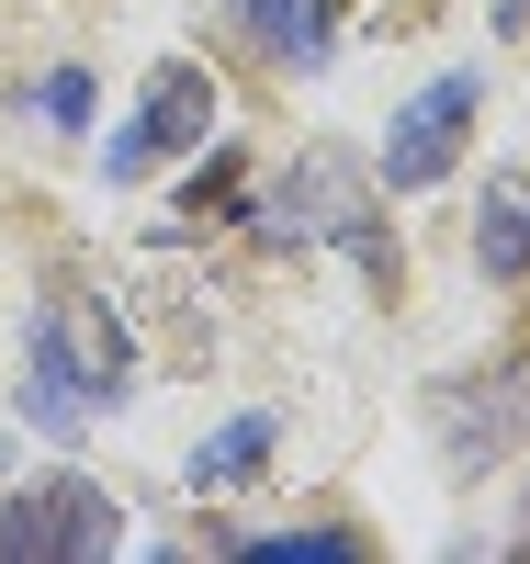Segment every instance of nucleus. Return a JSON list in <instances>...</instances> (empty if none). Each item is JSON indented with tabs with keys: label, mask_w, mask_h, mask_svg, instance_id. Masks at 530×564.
<instances>
[{
	"label": "nucleus",
	"mask_w": 530,
	"mask_h": 564,
	"mask_svg": "<svg viewBox=\"0 0 530 564\" xmlns=\"http://www.w3.org/2000/svg\"><path fill=\"white\" fill-rule=\"evenodd\" d=\"M34 361L57 372V384H68L79 406H102V395H125V372H136V350H125V327H113L102 305H45V327H34Z\"/></svg>",
	"instance_id": "nucleus-5"
},
{
	"label": "nucleus",
	"mask_w": 530,
	"mask_h": 564,
	"mask_svg": "<svg viewBox=\"0 0 530 564\" xmlns=\"http://www.w3.org/2000/svg\"><path fill=\"white\" fill-rule=\"evenodd\" d=\"M204 135H215V79H204V57H170V68H148V102H136V124L102 148V170H113V181H136L148 159L204 148Z\"/></svg>",
	"instance_id": "nucleus-3"
},
{
	"label": "nucleus",
	"mask_w": 530,
	"mask_h": 564,
	"mask_svg": "<svg viewBox=\"0 0 530 564\" xmlns=\"http://www.w3.org/2000/svg\"><path fill=\"white\" fill-rule=\"evenodd\" d=\"M113 497L102 486H79V475H45L23 486L12 508H0V553L12 564H90V553H113Z\"/></svg>",
	"instance_id": "nucleus-1"
},
{
	"label": "nucleus",
	"mask_w": 530,
	"mask_h": 564,
	"mask_svg": "<svg viewBox=\"0 0 530 564\" xmlns=\"http://www.w3.org/2000/svg\"><path fill=\"white\" fill-rule=\"evenodd\" d=\"M474 102H486V90H474V68L429 79L418 102L396 113V135H383V181H396V193H418V181H441V170H452V148H463V124H474Z\"/></svg>",
	"instance_id": "nucleus-4"
},
{
	"label": "nucleus",
	"mask_w": 530,
	"mask_h": 564,
	"mask_svg": "<svg viewBox=\"0 0 530 564\" xmlns=\"http://www.w3.org/2000/svg\"><path fill=\"white\" fill-rule=\"evenodd\" d=\"M260 463H271V417H226V430L192 452V486H204V497H226V486H249Z\"/></svg>",
	"instance_id": "nucleus-8"
},
{
	"label": "nucleus",
	"mask_w": 530,
	"mask_h": 564,
	"mask_svg": "<svg viewBox=\"0 0 530 564\" xmlns=\"http://www.w3.org/2000/svg\"><path fill=\"white\" fill-rule=\"evenodd\" d=\"M474 271L486 282H519L530 271V181H486V204H474Z\"/></svg>",
	"instance_id": "nucleus-6"
},
{
	"label": "nucleus",
	"mask_w": 530,
	"mask_h": 564,
	"mask_svg": "<svg viewBox=\"0 0 530 564\" xmlns=\"http://www.w3.org/2000/svg\"><path fill=\"white\" fill-rule=\"evenodd\" d=\"M45 113L79 124V113H90V68H57V79H45Z\"/></svg>",
	"instance_id": "nucleus-10"
},
{
	"label": "nucleus",
	"mask_w": 530,
	"mask_h": 564,
	"mask_svg": "<svg viewBox=\"0 0 530 564\" xmlns=\"http://www.w3.org/2000/svg\"><path fill=\"white\" fill-rule=\"evenodd\" d=\"M23 406H34V430H57V441H79V430H90V406H79L45 361H34V395H23Z\"/></svg>",
	"instance_id": "nucleus-9"
},
{
	"label": "nucleus",
	"mask_w": 530,
	"mask_h": 564,
	"mask_svg": "<svg viewBox=\"0 0 530 564\" xmlns=\"http://www.w3.org/2000/svg\"><path fill=\"white\" fill-rule=\"evenodd\" d=\"M260 226H282V238H339V249H361V271H383V226H361V170H339V159L282 170L260 193Z\"/></svg>",
	"instance_id": "nucleus-2"
},
{
	"label": "nucleus",
	"mask_w": 530,
	"mask_h": 564,
	"mask_svg": "<svg viewBox=\"0 0 530 564\" xmlns=\"http://www.w3.org/2000/svg\"><path fill=\"white\" fill-rule=\"evenodd\" d=\"M249 45L271 68H316L327 57V0H249Z\"/></svg>",
	"instance_id": "nucleus-7"
}]
</instances>
